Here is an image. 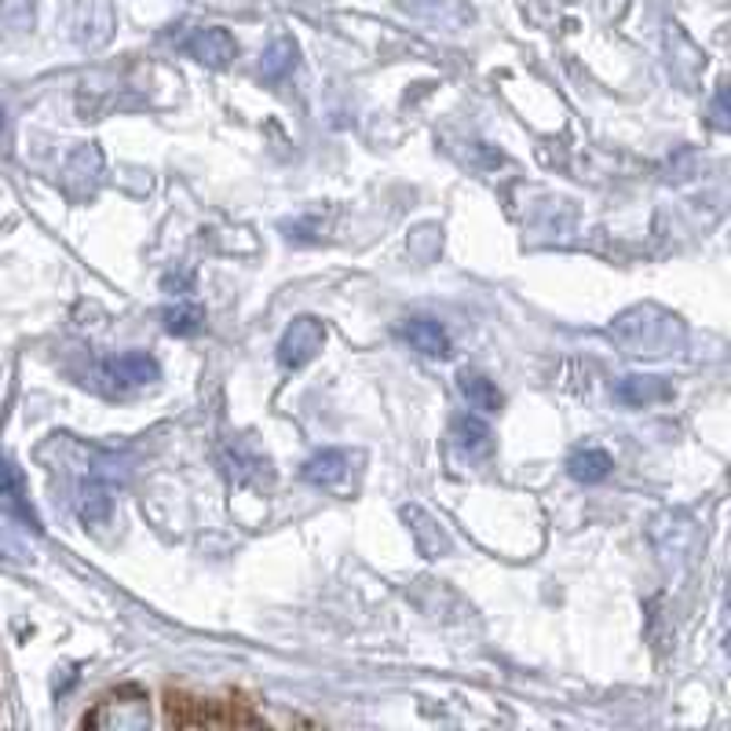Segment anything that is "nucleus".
Segmentation results:
<instances>
[{
    "label": "nucleus",
    "instance_id": "1",
    "mask_svg": "<svg viewBox=\"0 0 731 731\" xmlns=\"http://www.w3.org/2000/svg\"><path fill=\"white\" fill-rule=\"evenodd\" d=\"M165 713L169 724L176 728H231V724H260V717L238 698H194L183 692H169L165 695Z\"/></svg>",
    "mask_w": 731,
    "mask_h": 731
},
{
    "label": "nucleus",
    "instance_id": "2",
    "mask_svg": "<svg viewBox=\"0 0 731 731\" xmlns=\"http://www.w3.org/2000/svg\"><path fill=\"white\" fill-rule=\"evenodd\" d=\"M322 344H325V325L319 319H311V315H300V319H293L289 330L282 333L278 363L286 369H304L322 352Z\"/></svg>",
    "mask_w": 731,
    "mask_h": 731
},
{
    "label": "nucleus",
    "instance_id": "3",
    "mask_svg": "<svg viewBox=\"0 0 731 731\" xmlns=\"http://www.w3.org/2000/svg\"><path fill=\"white\" fill-rule=\"evenodd\" d=\"M144 728L147 724V695L136 687H125L117 695H106L100 706L84 717V728Z\"/></svg>",
    "mask_w": 731,
    "mask_h": 731
},
{
    "label": "nucleus",
    "instance_id": "4",
    "mask_svg": "<svg viewBox=\"0 0 731 731\" xmlns=\"http://www.w3.org/2000/svg\"><path fill=\"white\" fill-rule=\"evenodd\" d=\"M70 37L81 48H103L114 37V8L106 0H78L70 12Z\"/></svg>",
    "mask_w": 731,
    "mask_h": 731
},
{
    "label": "nucleus",
    "instance_id": "5",
    "mask_svg": "<svg viewBox=\"0 0 731 731\" xmlns=\"http://www.w3.org/2000/svg\"><path fill=\"white\" fill-rule=\"evenodd\" d=\"M183 52L198 59L202 67L224 70V67H231V59L238 56V45H235V37L227 34V30L205 26V30H191V34L183 37Z\"/></svg>",
    "mask_w": 731,
    "mask_h": 731
},
{
    "label": "nucleus",
    "instance_id": "6",
    "mask_svg": "<svg viewBox=\"0 0 731 731\" xmlns=\"http://www.w3.org/2000/svg\"><path fill=\"white\" fill-rule=\"evenodd\" d=\"M0 512H4V516H12V519H23L26 527L41 530L37 512H34V505H30L26 479L15 468V461H8V457H0Z\"/></svg>",
    "mask_w": 731,
    "mask_h": 731
},
{
    "label": "nucleus",
    "instance_id": "7",
    "mask_svg": "<svg viewBox=\"0 0 731 731\" xmlns=\"http://www.w3.org/2000/svg\"><path fill=\"white\" fill-rule=\"evenodd\" d=\"M103 377L111 380L117 391H128V388H144V385H155L161 377V366L155 355L147 352H125L106 363Z\"/></svg>",
    "mask_w": 731,
    "mask_h": 731
},
{
    "label": "nucleus",
    "instance_id": "8",
    "mask_svg": "<svg viewBox=\"0 0 731 731\" xmlns=\"http://www.w3.org/2000/svg\"><path fill=\"white\" fill-rule=\"evenodd\" d=\"M399 8L421 23L443 26V30H465L472 23V8L465 0H399Z\"/></svg>",
    "mask_w": 731,
    "mask_h": 731
},
{
    "label": "nucleus",
    "instance_id": "9",
    "mask_svg": "<svg viewBox=\"0 0 731 731\" xmlns=\"http://www.w3.org/2000/svg\"><path fill=\"white\" fill-rule=\"evenodd\" d=\"M402 519L410 523L413 545H418L421 556H429V560H439V556L450 552V538H446V530H443L439 523H435L421 505H407V509H402Z\"/></svg>",
    "mask_w": 731,
    "mask_h": 731
},
{
    "label": "nucleus",
    "instance_id": "10",
    "mask_svg": "<svg viewBox=\"0 0 731 731\" xmlns=\"http://www.w3.org/2000/svg\"><path fill=\"white\" fill-rule=\"evenodd\" d=\"M399 333L429 358H446L450 355V333L443 330L435 319H407L399 325Z\"/></svg>",
    "mask_w": 731,
    "mask_h": 731
},
{
    "label": "nucleus",
    "instance_id": "11",
    "mask_svg": "<svg viewBox=\"0 0 731 731\" xmlns=\"http://www.w3.org/2000/svg\"><path fill=\"white\" fill-rule=\"evenodd\" d=\"M670 396H673V388L665 385L662 377L632 374V377H621L615 385V399L621 402V407H651V402H662Z\"/></svg>",
    "mask_w": 731,
    "mask_h": 731
},
{
    "label": "nucleus",
    "instance_id": "12",
    "mask_svg": "<svg viewBox=\"0 0 731 731\" xmlns=\"http://www.w3.org/2000/svg\"><path fill=\"white\" fill-rule=\"evenodd\" d=\"M100 172H103L100 147H95V144L81 147L78 155L70 158V165H67V187L78 194V198H84V194L95 191V183H100Z\"/></svg>",
    "mask_w": 731,
    "mask_h": 731
},
{
    "label": "nucleus",
    "instance_id": "13",
    "mask_svg": "<svg viewBox=\"0 0 731 731\" xmlns=\"http://www.w3.org/2000/svg\"><path fill=\"white\" fill-rule=\"evenodd\" d=\"M457 388H461V396L468 399V407L483 410V413H498L501 402H505L494 380L483 374H472V369H461V374H457Z\"/></svg>",
    "mask_w": 731,
    "mask_h": 731
},
{
    "label": "nucleus",
    "instance_id": "14",
    "mask_svg": "<svg viewBox=\"0 0 731 731\" xmlns=\"http://www.w3.org/2000/svg\"><path fill=\"white\" fill-rule=\"evenodd\" d=\"M347 476V454L344 450H322L304 461V479L315 487H336Z\"/></svg>",
    "mask_w": 731,
    "mask_h": 731
},
{
    "label": "nucleus",
    "instance_id": "15",
    "mask_svg": "<svg viewBox=\"0 0 731 731\" xmlns=\"http://www.w3.org/2000/svg\"><path fill=\"white\" fill-rule=\"evenodd\" d=\"M610 457L604 454V450H578V454H571V461H567V472H571V479L574 483H585V487H593V483H604V479L610 476Z\"/></svg>",
    "mask_w": 731,
    "mask_h": 731
},
{
    "label": "nucleus",
    "instance_id": "16",
    "mask_svg": "<svg viewBox=\"0 0 731 731\" xmlns=\"http://www.w3.org/2000/svg\"><path fill=\"white\" fill-rule=\"evenodd\" d=\"M37 23V4L34 0H0V34L4 37H23Z\"/></svg>",
    "mask_w": 731,
    "mask_h": 731
},
{
    "label": "nucleus",
    "instance_id": "17",
    "mask_svg": "<svg viewBox=\"0 0 731 731\" xmlns=\"http://www.w3.org/2000/svg\"><path fill=\"white\" fill-rule=\"evenodd\" d=\"M293 67H297V45H293L289 37H278L275 45L264 52V59H260L264 81H282Z\"/></svg>",
    "mask_w": 731,
    "mask_h": 731
},
{
    "label": "nucleus",
    "instance_id": "18",
    "mask_svg": "<svg viewBox=\"0 0 731 731\" xmlns=\"http://www.w3.org/2000/svg\"><path fill=\"white\" fill-rule=\"evenodd\" d=\"M202 322H205L202 304L183 300V304H176V308L165 311V330H169L172 336H194V333L202 330Z\"/></svg>",
    "mask_w": 731,
    "mask_h": 731
},
{
    "label": "nucleus",
    "instance_id": "19",
    "mask_svg": "<svg viewBox=\"0 0 731 731\" xmlns=\"http://www.w3.org/2000/svg\"><path fill=\"white\" fill-rule=\"evenodd\" d=\"M450 435H454V443L461 446V450H468V454L490 450V429L483 421H476V418H457Z\"/></svg>",
    "mask_w": 731,
    "mask_h": 731
},
{
    "label": "nucleus",
    "instance_id": "20",
    "mask_svg": "<svg viewBox=\"0 0 731 731\" xmlns=\"http://www.w3.org/2000/svg\"><path fill=\"white\" fill-rule=\"evenodd\" d=\"M12 155V122H8V111L0 106V158Z\"/></svg>",
    "mask_w": 731,
    "mask_h": 731
},
{
    "label": "nucleus",
    "instance_id": "21",
    "mask_svg": "<svg viewBox=\"0 0 731 731\" xmlns=\"http://www.w3.org/2000/svg\"><path fill=\"white\" fill-rule=\"evenodd\" d=\"M724 100H728V92L720 89V92H717V103H713V114H717L713 122H717V128H728V111H724Z\"/></svg>",
    "mask_w": 731,
    "mask_h": 731
}]
</instances>
